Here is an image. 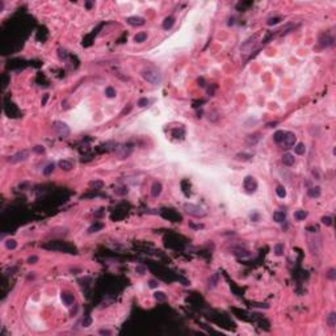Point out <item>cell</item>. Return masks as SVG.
Listing matches in <instances>:
<instances>
[{"mask_svg": "<svg viewBox=\"0 0 336 336\" xmlns=\"http://www.w3.org/2000/svg\"><path fill=\"white\" fill-rule=\"evenodd\" d=\"M62 301H63V303L66 306H71L74 303V297H72V294L64 291V293H62Z\"/></svg>", "mask_w": 336, "mask_h": 336, "instance_id": "11", "label": "cell"}, {"mask_svg": "<svg viewBox=\"0 0 336 336\" xmlns=\"http://www.w3.org/2000/svg\"><path fill=\"white\" fill-rule=\"evenodd\" d=\"M285 133H286V131H284V130H278V131H276L275 135H273V139H275V142H276V143H281V142H282L284 137H285Z\"/></svg>", "mask_w": 336, "mask_h": 336, "instance_id": "14", "label": "cell"}, {"mask_svg": "<svg viewBox=\"0 0 336 336\" xmlns=\"http://www.w3.org/2000/svg\"><path fill=\"white\" fill-rule=\"evenodd\" d=\"M161 189H163V187H161L160 183H158V181H156V183H154L152 187H151V196H152V197L160 196Z\"/></svg>", "mask_w": 336, "mask_h": 336, "instance_id": "8", "label": "cell"}, {"mask_svg": "<svg viewBox=\"0 0 336 336\" xmlns=\"http://www.w3.org/2000/svg\"><path fill=\"white\" fill-rule=\"evenodd\" d=\"M294 155L293 154H289V152H286V154H284V156H282V163L285 164V166H288V167H290V166H293L294 164Z\"/></svg>", "mask_w": 336, "mask_h": 336, "instance_id": "9", "label": "cell"}, {"mask_svg": "<svg viewBox=\"0 0 336 336\" xmlns=\"http://www.w3.org/2000/svg\"><path fill=\"white\" fill-rule=\"evenodd\" d=\"M327 323H328L330 327H335V324H336V314H335V312H331V314L328 315Z\"/></svg>", "mask_w": 336, "mask_h": 336, "instance_id": "17", "label": "cell"}, {"mask_svg": "<svg viewBox=\"0 0 336 336\" xmlns=\"http://www.w3.org/2000/svg\"><path fill=\"white\" fill-rule=\"evenodd\" d=\"M295 140H297V138H295V135H294L293 133L286 131L285 137H284L282 142H281V145H282L284 147H286V148H290V147H293V146L295 145Z\"/></svg>", "mask_w": 336, "mask_h": 336, "instance_id": "5", "label": "cell"}, {"mask_svg": "<svg viewBox=\"0 0 336 336\" xmlns=\"http://www.w3.org/2000/svg\"><path fill=\"white\" fill-rule=\"evenodd\" d=\"M146 40H147V33H145V32L138 33V34L134 37V41L137 43H142V42H145Z\"/></svg>", "mask_w": 336, "mask_h": 336, "instance_id": "15", "label": "cell"}, {"mask_svg": "<svg viewBox=\"0 0 336 336\" xmlns=\"http://www.w3.org/2000/svg\"><path fill=\"white\" fill-rule=\"evenodd\" d=\"M148 104H150V100H148V98H146V97L140 98V100L138 101V106H140V108H143V106H147Z\"/></svg>", "mask_w": 336, "mask_h": 336, "instance_id": "28", "label": "cell"}, {"mask_svg": "<svg viewBox=\"0 0 336 336\" xmlns=\"http://www.w3.org/2000/svg\"><path fill=\"white\" fill-rule=\"evenodd\" d=\"M173 24H175V19H173V17H171V16H170V17H166V19H164V21H163V28H164L166 30H167V29H171V28L173 27Z\"/></svg>", "mask_w": 336, "mask_h": 336, "instance_id": "13", "label": "cell"}, {"mask_svg": "<svg viewBox=\"0 0 336 336\" xmlns=\"http://www.w3.org/2000/svg\"><path fill=\"white\" fill-rule=\"evenodd\" d=\"M158 281H155V280H150V282H148V286H150L151 289H155V288H158Z\"/></svg>", "mask_w": 336, "mask_h": 336, "instance_id": "31", "label": "cell"}, {"mask_svg": "<svg viewBox=\"0 0 336 336\" xmlns=\"http://www.w3.org/2000/svg\"><path fill=\"white\" fill-rule=\"evenodd\" d=\"M127 24L133 25V27H140V25L145 24V19L139 16H133L127 19Z\"/></svg>", "mask_w": 336, "mask_h": 336, "instance_id": "7", "label": "cell"}, {"mask_svg": "<svg viewBox=\"0 0 336 336\" xmlns=\"http://www.w3.org/2000/svg\"><path fill=\"white\" fill-rule=\"evenodd\" d=\"M217 284H218V275H213L212 277L209 278V286L210 288H214Z\"/></svg>", "mask_w": 336, "mask_h": 336, "instance_id": "24", "label": "cell"}, {"mask_svg": "<svg viewBox=\"0 0 336 336\" xmlns=\"http://www.w3.org/2000/svg\"><path fill=\"white\" fill-rule=\"evenodd\" d=\"M105 95H106V97H109V98L116 97V89H114L113 87H106L105 88Z\"/></svg>", "mask_w": 336, "mask_h": 336, "instance_id": "21", "label": "cell"}, {"mask_svg": "<svg viewBox=\"0 0 336 336\" xmlns=\"http://www.w3.org/2000/svg\"><path fill=\"white\" fill-rule=\"evenodd\" d=\"M154 297H155V298L158 299V301H166V298H167L166 294H164L163 291H156L155 295H154Z\"/></svg>", "mask_w": 336, "mask_h": 336, "instance_id": "27", "label": "cell"}, {"mask_svg": "<svg viewBox=\"0 0 336 336\" xmlns=\"http://www.w3.org/2000/svg\"><path fill=\"white\" fill-rule=\"evenodd\" d=\"M101 228H103V223H97V225H93L92 227H89L88 233H96V231L101 230Z\"/></svg>", "mask_w": 336, "mask_h": 336, "instance_id": "26", "label": "cell"}, {"mask_svg": "<svg viewBox=\"0 0 336 336\" xmlns=\"http://www.w3.org/2000/svg\"><path fill=\"white\" fill-rule=\"evenodd\" d=\"M53 129H54V131H55L57 134L59 135V137L66 138V137H68V135H70V127L67 126L64 122H61V121L54 122V124H53Z\"/></svg>", "mask_w": 336, "mask_h": 336, "instance_id": "2", "label": "cell"}, {"mask_svg": "<svg viewBox=\"0 0 336 336\" xmlns=\"http://www.w3.org/2000/svg\"><path fill=\"white\" fill-rule=\"evenodd\" d=\"M28 156H29V152L28 151H20V152H17V154H15L13 156H11L9 158V163H19V161H24V160H27L28 159Z\"/></svg>", "mask_w": 336, "mask_h": 336, "instance_id": "6", "label": "cell"}, {"mask_svg": "<svg viewBox=\"0 0 336 336\" xmlns=\"http://www.w3.org/2000/svg\"><path fill=\"white\" fill-rule=\"evenodd\" d=\"M320 193H322V191H320L319 187H312V188H310L309 192H307V194H309L310 197H312V198H316V197H319Z\"/></svg>", "mask_w": 336, "mask_h": 336, "instance_id": "12", "label": "cell"}, {"mask_svg": "<svg viewBox=\"0 0 336 336\" xmlns=\"http://www.w3.org/2000/svg\"><path fill=\"white\" fill-rule=\"evenodd\" d=\"M327 276H328V278H330V280H335V278H336L335 269H331L330 272H328V275H327Z\"/></svg>", "mask_w": 336, "mask_h": 336, "instance_id": "32", "label": "cell"}, {"mask_svg": "<svg viewBox=\"0 0 336 336\" xmlns=\"http://www.w3.org/2000/svg\"><path fill=\"white\" fill-rule=\"evenodd\" d=\"M284 254V244L282 243H277L275 246V255L276 256H281Z\"/></svg>", "mask_w": 336, "mask_h": 336, "instance_id": "20", "label": "cell"}, {"mask_svg": "<svg viewBox=\"0 0 336 336\" xmlns=\"http://www.w3.org/2000/svg\"><path fill=\"white\" fill-rule=\"evenodd\" d=\"M294 151H295V154H298V155H303L305 151H306V147H305L303 143H298V145L294 147Z\"/></svg>", "mask_w": 336, "mask_h": 336, "instance_id": "19", "label": "cell"}, {"mask_svg": "<svg viewBox=\"0 0 336 336\" xmlns=\"http://www.w3.org/2000/svg\"><path fill=\"white\" fill-rule=\"evenodd\" d=\"M83 324H84V327H89V324H91V319L88 318V319H85V320H83Z\"/></svg>", "mask_w": 336, "mask_h": 336, "instance_id": "35", "label": "cell"}, {"mask_svg": "<svg viewBox=\"0 0 336 336\" xmlns=\"http://www.w3.org/2000/svg\"><path fill=\"white\" fill-rule=\"evenodd\" d=\"M6 247L8 249H15L17 247V243L15 239H8V240H6Z\"/></svg>", "mask_w": 336, "mask_h": 336, "instance_id": "23", "label": "cell"}, {"mask_svg": "<svg viewBox=\"0 0 336 336\" xmlns=\"http://www.w3.org/2000/svg\"><path fill=\"white\" fill-rule=\"evenodd\" d=\"M142 76L147 80L151 84H159L161 82V76L158 71H152V70H145L142 72Z\"/></svg>", "mask_w": 336, "mask_h": 336, "instance_id": "1", "label": "cell"}, {"mask_svg": "<svg viewBox=\"0 0 336 336\" xmlns=\"http://www.w3.org/2000/svg\"><path fill=\"white\" fill-rule=\"evenodd\" d=\"M276 193H277V196L280 197V198H284V197L286 196V191L282 188V187H277V188H276Z\"/></svg>", "mask_w": 336, "mask_h": 336, "instance_id": "25", "label": "cell"}, {"mask_svg": "<svg viewBox=\"0 0 336 336\" xmlns=\"http://www.w3.org/2000/svg\"><path fill=\"white\" fill-rule=\"evenodd\" d=\"M137 272H139V275H145V268H142V267H137Z\"/></svg>", "mask_w": 336, "mask_h": 336, "instance_id": "36", "label": "cell"}, {"mask_svg": "<svg viewBox=\"0 0 336 336\" xmlns=\"http://www.w3.org/2000/svg\"><path fill=\"white\" fill-rule=\"evenodd\" d=\"M54 168H55V166H54V163H50V164H48V166H46L45 168H43V175L49 176V175H50V173H53Z\"/></svg>", "mask_w": 336, "mask_h": 336, "instance_id": "22", "label": "cell"}, {"mask_svg": "<svg viewBox=\"0 0 336 336\" xmlns=\"http://www.w3.org/2000/svg\"><path fill=\"white\" fill-rule=\"evenodd\" d=\"M48 98H49V95H48V93H46V95H45V97H43V100H42V105H45V104H46V101H48Z\"/></svg>", "mask_w": 336, "mask_h": 336, "instance_id": "38", "label": "cell"}, {"mask_svg": "<svg viewBox=\"0 0 336 336\" xmlns=\"http://www.w3.org/2000/svg\"><path fill=\"white\" fill-rule=\"evenodd\" d=\"M273 219H275L277 223L285 222V219H286L285 212H281V210H277V212H275V214H273Z\"/></svg>", "mask_w": 336, "mask_h": 336, "instance_id": "10", "label": "cell"}, {"mask_svg": "<svg viewBox=\"0 0 336 336\" xmlns=\"http://www.w3.org/2000/svg\"><path fill=\"white\" fill-rule=\"evenodd\" d=\"M244 189H246L248 193H254L255 191L257 189V181L255 180V177H252V176H247L246 179H244Z\"/></svg>", "mask_w": 336, "mask_h": 336, "instance_id": "4", "label": "cell"}, {"mask_svg": "<svg viewBox=\"0 0 336 336\" xmlns=\"http://www.w3.org/2000/svg\"><path fill=\"white\" fill-rule=\"evenodd\" d=\"M322 222L324 223L326 226H332V218L328 217V215H324V217L322 218Z\"/></svg>", "mask_w": 336, "mask_h": 336, "instance_id": "29", "label": "cell"}, {"mask_svg": "<svg viewBox=\"0 0 336 336\" xmlns=\"http://www.w3.org/2000/svg\"><path fill=\"white\" fill-rule=\"evenodd\" d=\"M59 167H61L62 170H64V171H70L72 168V164L70 163V161H67V160H61V161H59Z\"/></svg>", "mask_w": 336, "mask_h": 336, "instance_id": "18", "label": "cell"}, {"mask_svg": "<svg viewBox=\"0 0 336 336\" xmlns=\"http://www.w3.org/2000/svg\"><path fill=\"white\" fill-rule=\"evenodd\" d=\"M280 22V17H272V19H269L267 21V24L268 25H276V24H278Z\"/></svg>", "mask_w": 336, "mask_h": 336, "instance_id": "30", "label": "cell"}, {"mask_svg": "<svg viewBox=\"0 0 336 336\" xmlns=\"http://www.w3.org/2000/svg\"><path fill=\"white\" fill-rule=\"evenodd\" d=\"M34 151H36V152H40V154H41V152H43V151H45V148H43L42 146H36V147H34Z\"/></svg>", "mask_w": 336, "mask_h": 336, "instance_id": "34", "label": "cell"}, {"mask_svg": "<svg viewBox=\"0 0 336 336\" xmlns=\"http://www.w3.org/2000/svg\"><path fill=\"white\" fill-rule=\"evenodd\" d=\"M184 209H185V212L188 213V214L194 215V217H202V215L205 214L204 209H202L201 206H198V205H194V204H185L184 205Z\"/></svg>", "mask_w": 336, "mask_h": 336, "instance_id": "3", "label": "cell"}, {"mask_svg": "<svg viewBox=\"0 0 336 336\" xmlns=\"http://www.w3.org/2000/svg\"><path fill=\"white\" fill-rule=\"evenodd\" d=\"M100 333H103V335H104V333H105V335H110V331H108V330H101Z\"/></svg>", "mask_w": 336, "mask_h": 336, "instance_id": "37", "label": "cell"}, {"mask_svg": "<svg viewBox=\"0 0 336 336\" xmlns=\"http://www.w3.org/2000/svg\"><path fill=\"white\" fill-rule=\"evenodd\" d=\"M37 261H38V257H37V256H30L29 259H28V263H29V264H36Z\"/></svg>", "mask_w": 336, "mask_h": 336, "instance_id": "33", "label": "cell"}, {"mask_svg": "<svg viewBox=\"0 0 336 336\" xmlns=\"http://www.w3.org/2000/svg\"><path fill=\"white\" fill-rule=\"evenodd\" d=\"M306 217H307V213L305 212V210H297V212L294 213V218H295L297 221H303Z\"/></svg>", "mask_w": 336, "mask_h": 336, "instance_id": "16", "label": "cell"}]
</instances>
